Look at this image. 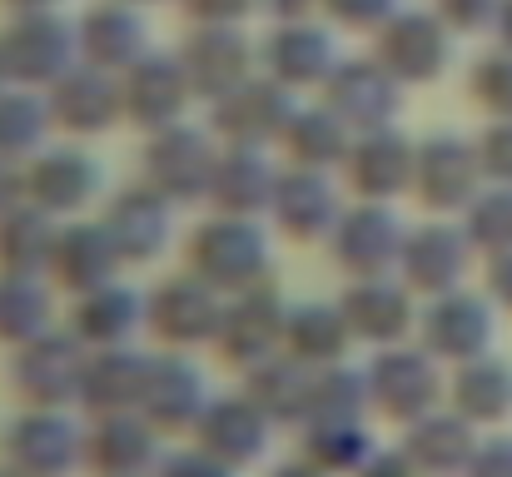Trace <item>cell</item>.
<instances>
[{"label": "cell", "instance_id": "1", "mask_svg": "<svg viewBox=\"0 0 512 477\" xmlns=\"http://www.w3.org/2000/svg\"><path fill=\"white\" fill-rule=\"evenodd\" d=\"M184 269L199 274V279H204L209 289H219L224 299L269 284V274H274L269 224H264V219L214 214V209H209V219H199V224L189 229V239H184Z\"/></svg>", "mask_w": 512, "mask_h": 477}, {"label": "cell", "instance_id": "2", "mask_svg": "<svg viewBox=\"0 0 512 477\" xmlns=\"http://www.w3.org/2000/svg\"><path fill=\"white\" fill-rule=\"evenodd\" d=\"M110 174L105 159L90 155L85 140H50L25 159V199L50 219H85L105 204Z\"/></svg>", "mask_w": 512, "mask_h": 477}, {"label": "cell", "instance_id": "3", "mask_svg": "<svg viewBox=\"0 0 512 477\" xmlns=\"http://www.w3.org/2000/svg\"><path fill=\"white\" fill-rule=\"evenodd\" d=\"M219 145L224 140L209 130V120H179L170 130H155L145 135V150H140V179L174 199L179 209L204 204L214 164H219Z\"/></svg>", "mask_w": 512, "mask_h": 477}, {"label": "cell", "instance_id": "4", "mask_svg": "<svg viewBox=\"0 0 512 477\" xmlns=\"http://www.w3.org/2000/svg\"><path fill=\"white\" fill-rule=\"evenodd\" d=\"M488 184L483 159H478V140L458 135V130H433L413 145V199L438 214V219H458L478 189Z\"/></svg>", "mask_w": 512, "mask_h": 477}, {"label": "cell", "instance_id": "5", "mask_svg": "<svg viewBox=\"0 0 512 477\" xmlns=\"http://www.w3.org/2000/svg\"><path fill=\"white\" fill-rule=\"evenodd\" d=\"M0 55L15 85L50 90L65 70L80 65V35L75 15L65 10H35V15H5L0 25Z\"/></svg>", "mask_w": 512, "mask_h": 477}, {"label": "cell", "instance_id": "6", "mask_svg": "<svg viewBox=\"0 0 512 477\" xmlns=\"http://www.w3.org/2000/svg\"><path fill=\"white\" fill-rule=\"evenodd\" d=\"M339 60H343L339 30H334L324 15L274 20V25L259 35V70H264L269 80L289 85L294 95H319Z\"/></svg>", "mask_w": 512, "mask_h": 477}, {"label": "cell", "instance_id": "7", "mask_svg": "<svg viewBox=\"0 0 512 477\" xmlns=\"http://www.w3.org/2000/svg\"><path fill=\"white\" fill-rule=\"evenodd\" d=\"M453 50H458V35L443 25V15L428 5H403L378 35H373V55L383 60V70L408 90V85H433L448 75L453 65Z\"/></svg>", "mask_w": 512, "mask_h": 477}, {"label": "cell", "instance_id": "8", "mask_svg": "<svg viewBox=\"0 0 512 477\" xmlns=\"http://www.w3.org/2000/svg\"><path fill=\"white\" fill-rule=\"evenodd\" d=\"M194 105H199V95L184 75L179 50L155 45L145 60H135L120 75V110H125V125L140 130V135H155V130H170L179 120H189Z\"/></svg>", "mask_w": 512, "mask_h": 477}, {"label": "cell", "instance_id": "9", "mask_svg": "<svg viewBox=\"0 0 512 477\" xmlns=\"http://www.w3.org/2000/svg\"><path fill=\"white\" fill-rule=\"evenodd\" d=\"M403 239H408V224L393 204L353 199L343 204L339 224L329 234V254L348 279H378V274H398Z\"/></svg>", "mask_w": 512, "mask_h": 477}, {"label": "cell", "instance_id": "10", "mask_svg": "<svg viewBox=\"0 0 512 477\" xmlns=\"http://www.w3.org/2000/svg\"><path fill=\"white\" fill-rule=\"evenodd\" d=\"M85 363H90V348L70 328H50L15 348L10 378H15V393L25 398V408H70V403H80Z\"/></svg>", "mask_w": 512, "mask_h": 477}, {"label": "cell", "instance_id": "11", "mask_svg": "<svg viewBox=\"0 0 512 477\" xmlns=\"http://www.w3.org/2000/svg\"><path fill=\"white\" fill-rule=\"evenodd\" d=\"M179 60L199 105H214L259 75V35H249V25H189Z\"/></svg>", "mask_w": 512, "mask_h": 477}, {"label": "cell", "instance_id": "12", "mask_svg": "<svg viewBox=\"0 0 512 477\" xmlns=\"http://www.w3.org/2000/svg\"><path fill=\"white\" fill-rule=\"evenodd\" d=\"M443 393H448L443 363L423 343L378 348V358L368 363V398H373V408H383L398 423H418L423 413L443 408Z\"/></svg>", "mask_w": 512, "mask_h": 477}, {"label": "cell", "instance_id": "13", "mask_svg": "<svg viewBox=\"0 0 512 477\" xmlns=\"http://www.w3.org/2000/svg\"><path fill=\"white\" fill-rule=\"evenodd\" d=\"M343 204H348V189H343L339 174L284 164L264 219L274 224V234H284V239H294V244H329Z\"/></svg>", "mask_w": 512, "mask_h": 477}, {"label": "cell", "instance_id": "14", "mask_svg": "<svg viewBox=\"0 0 512 477\" xmlns=\"http://www.w3.org/2000/svg\"><path fill=\"white\" fill-rule=\"evenodd\" d=\"M174 209H179L174 199H165L160 189H150L145 179H135L125 189H110L95 214L110 229L125 269H145V264L165 259V249L174 244Z\"/></svg>", "mask_w": 512, "mask_h": 477}, {"label": "cell", "instance_id": "15", "mask_svg": "<svg viewBox=\"0 0 512 477\" xmlns=\"http://www.w3.org/2000/svg\"><path fill=\"white\" fill-rule=\"evenodd\" d=\"M304 105V95H294L289 85L269 80L264 70L254 80H244L239 90H229L224 100L204 105L209 110V130L224 140V145H264V150H279L294 110Z\"/></svg>", "mask_w": 512, "mask_h": 477}, {"label": "cell", "instance_id": "16", "mask_svg": "<svg viewBox=\"0 0 512 477\" xmlns=\"http://www.w3.org/2000/svg\"><path fill=\"white\" fill-rule=\"evenodd\" d=\"M473 239L463 234L458 219H423V224H408V239H403V259H398V279L418 294V299H438V294H453L463 289L468 269H473Z\"/></svg>", "mask_w": 512, "mask_h": 477}, {"label": "cell", "instance_id": "17", "mask_svg": "<svg viewBox=\"0 0 512 477\" xmlns=\"http://www.w3.org/2000/svg\"><path fill=\"white\" fill-rule=\"evenodd\" d=\"M224 318V294L209 289L199 274H170L165 284H155L145 294V328L170 348V353H189L199 343H214Z\"/></svg>", "mask_w": 512, "mask_h": 477}, {"label": "cell", "instance_id": "18", "mask_svg": "<svg viewBox=\"0 0 512 477\" xmlns=\"http://www.w3.org/2000/svg\"><path fill=\"white\" fill-rule=\"evenodd\" d=\"M319 100L339 115L353 135L398 125V115H403V85L383 70V60L373 50L368 55H343L334 65V75L324 80Z\"/></svg>", "mask_w": 512, "mask_h": 477}, {"label": "cell", "instance_id": "19", "mask_svg": "<svg viewBox=\"0 0 512 477\" xmlns=\"http://www.w3.org/2000/svg\"><path fill=\"white\" fill-rule=\"evenodd\" d=\"M45 105H50V125L60 140H100L110 135L115 125H125V110H120V75L100 70V65H75L65 70L50 90H45Z\"/></svg>", "mask_w": 512, "mask_h": 477}, {"label": "cell", "instance_id": "20", "mask_svg": "<svg viewBox=\"0 0 512 477\" xmlns=\"http://www.w3.org/2000/svg\"><path fill=\"white\" fill-rule=\"evenodd\" d=\"M5 463L25 477H65L85 463V428L65 408H25L5 428Z\"/></svg>", "mask_w": 512, "mask_h": 477}, {"label": "cell", "instance_id": "21", "mask_svg": "<svg viewBox=\"0 0 512 477\" xmlns=\"http://www.w3.org/2000/svg\"><path fill=\"white\" fill-rule=\"evenodd\" d=\"M75 35H80V60L100 65L110 75H125L135 60H145L155 50V25L150 10L135 0H95L75 15Z\"/></svg>", "mask_w": 512, "mask_h": 477}, {"label": "cell", "instance_id": "22", "mask_svg": "<svg viewBox=\"0 0 512 477\" xmlns=\"http://www.w3.org/2000/svg\"><path fill=\"white\" fill-rule=\"evenodd\" d=\"M498 318H493V299L473 294V289H453L428 299V309L418 314V343L438 358V363H468L483 358L493 348Z\"/></svg>", "mask_w": 512, "mask_h": 477}, {"label": "cell", "instance_id": "23", "mask_svg": "<svg viewBox=\"0 0 512 477\" xmlns=\"http://www.w3.org/2000/svg\"><path fill=\"white\" fill-rule=\"evenodd\" d=\"M284 323H289V304L279 299L274 284L244 289L224 299V318L214 333V348L239 363V368H259L264 358L284 353Z\"/></svg>", "mask_w": 512, "mask_h": 477}, {"label": "cell", "instance_id": "24", "mask_svg": "<svg viewBox=\"0 0 512 477\" xmlns=\"http://www.w3.org/2000/svg\"><path fill=\"white\" fill-rule=\"evenodd\" d=\"M413 145L418 140H408L398 125L353 135V150L339 169L348 199H378V204L403 199L413 189Z\"/></svg>", "mask_w": 512, "mask_h": 477}, {"label": "cell", "instance_id": "25", "mask_svg": "<svg viewBox=\"0 0 512 477\" xmlns=\"http://www.w3.org/2000/svg\"><path fill=\"white\" fill-rule=\"evenodd\" d=\"M343 318L353 328V343H373V348H393L408 333H418V294L398 279V274H378V279H353L348 294L339 299Z\"/></svg>", "mask_w": 512, "mask_h": 477}, {"label": "cell", "instance_id": "26", "mask_svg": "<svg viewBox=\"0 0 512 477\" xmlns=\"http://www.w3.org/2000/svg\"><path fill=\"white\" fill-rule=\"evenodd\" d=\"M110 279H125V259H120L110 229L100 224V214L60 219L55 249H50V284L65 294H85V289H100Z\"/></svg>", "mask_w": 512, "mask_h": 477}, {"label": "cell", "instance_id": "27", "mask_svg": "<svg viewBox=\"0 0 512 477\" xmlns=\"http://www.w3.org/2000/svg\"><path fill=\"white\" fill-rule=\"evenodd\" d=\"M279 174H284V159H274V150H264V145H219V164H214L204 204L214 214L264 219Z\"/></svg>", "mask_w": 512, "mask_h": 477}, {"label": "cell", "instance_id": "28", "mask_svg": "<svg viewBox=\"0 0 512 477\" xmlns=\"http://www.w3.org/2000/svg\"><path fill=\"white\" fill-rule=\"evenodd\" d=\"M269 428H274L269 413L249 393H229V398H209V408L194 423V438H199L204 458H214L234 473V468L259 463V453L269 448Z\"/></svg>", "mask_w": 512, "mask_h": 477}, {"label": "cell", "instance_id": "29", "mask_svg": "<svg viewBox=\"0 0 512 477\" xmlns=\"http://www.w3.org/2000/svg\"><path fill=\"white\" fill-rule=\"evenodd\" d=\"M85 463L100 477H145L160 463V428L140 408L95 413L85 428Z\"/></svg>", "mask_w": 512, "mask_h": 477}, {"label": "cell", "instance_id": "30", "mask_svg": "<svg viewBox=\"0 0 512 477\" xmlns=\"http://www.w3.org/2000/svg\"><path fill=\"white\" fill-rule=\"evenodd\" d=\"M140 328H145V294L130 289L125 279H110L100 289H85L70 304V333L85 348H120Z\"/></svg>", "mask_w": 512, "mask_h": 477}, {"label": "cell", "instance_id": "31", "mask_svg": "<svg viewBox=\"0 0 512 477\" xmlns=\"http://www.w3.org/2000/svg\"><path fill=\"white\" fill-rule=\"evenodd\" d=\"M204 408H209V383H204L199 363H189L184 353L150 358V383H145L140 413L155 428H194Z\"/></svg>", "mask_w": 512, "mask_h": 477}, {"label": "cell", "instance_id": "32", "mask_svg": "<svg viewBox=\"0 0 512 477\" xmlns=\"http://www.w3.org/2000/svg\"><path fill=\"white\" fill-rule=\"evenodd\" d=\"M403 453L413 458V468L428 477H458L468 473L473 453H478V428L453 413V408H433L418 423H408V443Z\"/></svg>", "mask_w": 512, "mask_h": 477}, {"label": "cell", "instance_id": "33", "mask_svg": "<svg viewBox=\"0 0 512 477\" xmlns=\"http://www.w3.org/2000/svg\"><path fill=\"white\" fill-rule=\"evenodd\" d=\"M145 383H150V358L135 353L130 343H120V348H90L80 403L90 413H130V408H140Z\"/></svg>", "mask_w": 512, "mask_h": 477}, {"label": "cell", "instance_id": "34", "mask_svg": "<svg viewBox=\"0 0 512 477\" xmlns=\"http://www.w3.org/2000/svg\"><path fill=\"white\" fill-rule=\"evenodd\" d=\"M348 150H353V130L343 125L319 95L304 100V105L294 110V120H289V130H284V140H279L284 164H299V169H329V174H339L343 169Z\"/></svg>", "mask_w": 512, "mask_h": 477}, {"label": "cell", "instance_id": "35", "mask_svg": "<svg viewBox=\"0 0 512 477\" xmlns=\"http://www.w3.org/2000/svg\"><path fill=\"white\" fill-rule=\"evenodd\" d=\"M448 403L453 413H463L473 428H493L512 418V363L508 358H468L458 363L453 383H448Z\"/></svg>", "mask_w": 512, "mask_h": 477}, {"label": "cell", "instance_id": "36", "mask_svg": "<svg viewBox=\"0 0 512 477\" xmlns=\"http://www.w3.org/2000/svg\"><path fill=\"white\" fill-rule=\"evenodd\" d=\"M353 348V328L343 318L339 304H289V323H284V353L299 358L304 368H334L343 363V353Z\"/></svg>", "mask_w": 512, "mask_h": 477}, {"label": "cell", "instance_id": "37", "mask_svg": "<svg viewBox=\"0 0 512 477\" xmlns=\"http://www.w3.org/2000/svg\"><path fill=\"white\" fill-rule=\"evenodd\" d=\"M60 219L20 199L15 209L0 214V274L15 279H50V249H55Z\"/></svg>", "mask_w": 512, "mask_h": 477}, {"label": "cell", "instance_id": "38", "mask_svg": "<svg viewBox=\"0 0 512 477\" xmlns=\"http://www.w3.org/2000/svg\"><path fill=\"white\" fill-rule=\"evenodd\" d=\"M244 393L269 413V423H309V413H314V368H304L289 353H274L259 368H249Z\"/></svg>", "mask_w": 512, "mask_h": 477}, {"label": "cell", "instance_id": "39", "mask_svg": "<svg viewBox=\"0 0 512 477\" xmlns=\"http://www.w3.org/2000/svg\"><path fill=\"white\" fill-rule=\"evenodd\" d=\"M55 135L50 125V105H45V90H30V85H5L0 90V159H25L35 150H45Z\"/></svg>", "mask_w": 512, "mask_h": 477}, {"label": "cell", "instance_id": "40", "mask_svg": "<svg viewBox=\"0 0 512 477\" xmlns=\"http://www.w3.org/2000/svg\"><path fill=\"white\" fill-rule=\"evenodd\" d=\"M50 279H15L0 274V343L20 348L40 333L55 328V299H50Z\"/></svg>", "mask_w": 512, "mask_h": 477}, {"label": "cell", "instance_id": "41", "mask_svg": "<svg viewBox=\"0 0 512 477\" xmlns=\"http://www.w3.org/2000/svg\"><path fill=\"white\" fill-rule=\"evenodd\" d=\"M463 234L473 239L478 254H508L512 249V184H483L478 199L458 214Z\"/></svg>", "mask_w": 512, "mask_h": 477}, {"label": "cell", "instance_id": "42", "mask_svg": "<svg viewBox=\"0 0 512 477\" xmlns=\"http://www.w3.org/2000/svg\"><path fill=\"white\" fill-rule=\"evenodd\" d=\"M368 453L373 448H368L363 418H314L309 423V463H319L324 473L358 468Z\"/></svg>", "mask_w": 512, "mask_h": 477}, {"label": "cell", "instance_id": "43", "mask_svg": "<svg viewBox=\"0 0 512 477\" xmlns=\"http://www.w3.org/2000/svg\"><path fill=\"white\" fill-rule=\"evenodd\" d=\"M468 95L488 120H512V50L493 45L488 55L473 60L468 70Z\"/></svg>", "mask_w": 512, "mask_h": 477}, {"label": "cell", "instance_id": "44", "mask_svg": "<svg viewBox=\"0 0 512 477\" xmlns=\"http://www.w3.org/2000/svg\"><path fill=\"white\" fill-rule=\"evenodd\" d=\"M408 0H324L319 15L334 25V30H348V35H378Z\"/></svg>", "mask_w": 512, "mask_h": 477}, {"label": "cell", "instance_id": "45", "mask_svg": "<svg viewBox=\"0 0 512 477\" xmlns=\"http://www.w3.org/2000/svg\"><path fill=\"white\" fill-rule=\"evenodd\" d=\"M433 10L443 15V25L453 35H483V30L498 25L503 0H433Z\"/></svg>", "mask_w": 512, "mask_h": 477}, {"label": "cell", "instance_id": "46", "mask_svg": "<svg viewBox=\"0 0 512 477\" xmlns=\"http://www.w3.org/2000/svg\"><path fill=\"white\" fill-rule=\"evenodd\" d=\"M478 140V159H483V174L488 184H512V120H488Z\"/></svg>", "mask_w": 512, "mask_h": 477}, {"label": "cell", "instance_id": "47", "mask_svg": "<svg viewBox=\"0 0 512 477\" xmlns=\"http://www.w3.org/2000/svg\"><path fill=\"white\" fill-rule=\"evenodd\" d=\"M189 25H249L254 15H264L259 0H174Z\"/></svg>", "mask_w": 512, "mask_h": 477}, {"label": "cell", "instance_id": "48", "mask_svg": "<svg viewBox=\"0 0 512 477\" xmlns=\"http://www.w3.org/2000/svg\"><path fill=\"white\" fill-rule=\"evenodd\" d=\"M463 477H512V438H488L478 443L473 463Z\"/></svg>", "mask_w": 512, "mask_h": 477}, {"label": "cell", "instance_id": "49", "mask_svg": "<svg viewBox=\"0 0 512 477\" xmlns=\"http://www.w3.org/2000/svg\"><path fill=\"white\" fill-rule=\"evenodd\" d=\"M353 477H423V473L413 468L408 453H368V458L353 468Z\"/></svg>", "mask_w": 512, "mask_h": 477}, {"label": "cell", "instance_id": "50", "mask_svg": "<svg viewBox=\"0 0 512 477\" xmlns=\"http://www.w3.org/2000/svg\"><path fill=\"white\" fill-rule=\"evenodd\" d=\"M160 477H229L224 463H214V458H204V453H184V458H170Z\"/></svg>", "mask_w": 512, "mask_h": 477}, {"label": "cell", "instance_id": "51", "mask_svg": "<svg viewBox=\"0 0 512 477\" xmlns=\"http://www.w3.org/2000/svg\"><path fill=\"white\" fill-rule=\"evenodd\" d=\"M488 299L503 304V309H512V249L488 259Z\"/></svg>", "mask_w": 512, "mask_h": 477}, {"label": "cell", "instance_id": "52", "mask_svg": "<svg viewBox=\"0 0 512 477\" xmlns=\"http://www.w3.org/2000/svg\"><path fill=\"white\" fill-rule=\"evenodd\" d=\"M25 199V164L20 159H0V214L15 209Z\"/></svg>", "mask_w": 512, "mask_h": 477}, {"label": "cell", "instance_id": "53", "mask_svg": "<svg viewBox=\"0 0 512 477\" xmlns=\"http://www.w3.org/2000/svg\"><path fill=\"white\" fill-rule=\"evenodd\" d=\"M269 20H304V15H319L324 0H259Z\"/></svg>", "mask_w": 512, "mask_h": 477}, {"label": "cell", "instance_id": "54", "mask_svg": "<svg viewBox=\"0 0 512 477\" xmlns=\"http://www.w3.org/2000/svg\"><path fill=\"white\" fill-rule=\"evenodd\" d=\"M5 15H35V10H70V0H0Z\"/></svg>", "mask_w": 512, "mask_h": 477}, {"label": "cell", "instance_id": "55", "mask_svg": "<svg viewBox=\"0 0 512 477\" xmlns=\"http://www.w3.org/2000/svg\"><path fill=\"white\" fill-rule=\"evenodd\" d=\"M493 35H498V45H508V50H512V0H503V10H498V25H493Z\"/></svg>", "mask_w": 512, "mask_h": 477}, {"label": "cell", "instance_id": "56", "mask_svg": "<svg viewBox=\"0 0 512 477\" xmlns=\"http://www.w3.org/2000/svg\"><path fill=\"white\" fill-rule=\"evenodd\" d=\"M274 477H329L319 463H294V468H279Z\"/></svg>", "mask_w": 512, "mask_h": 477}, {"label": "cell", "instance_id": "57", "mask_svg": "<svg viewBox=\"0 0 512 477\" xmlns=\"http://www.w3.org/2000/svg\"><path fill=\"white\" fill-rule=\"evenodd\" d=\"M5 85H15V80H10V70H5V55H0V90H5Z\"/></svg>", "mask_w": 512, "mask_h": 477}, {"label": "cell", "instance_id": "58", "mask_svg": "<svg viewBox=\"0 0 512 477\" xmlns=\"http://www.w3.org/2000/svg\"><path fill=\"white\" fill-rule=\"evenodd\" d=\"M0 477H25V473H15V468H5V473H0Z\"/></svg>", "mask_w": 512, "mask_h": 477}, {"label": "cell", "instance_id": "59", "mask_svg": "<svg viewBox=\"0 0 512 477\" xmlns=\"http://www.w3.org/2000/svg\"><path fill=\"white\" fill-rule=\"evenodd\" d=\"M135 5H145V10H150V5H160V0H135Z\"/></svg>", "mask_w": 512, "mask_h": 477}]
</instances>
